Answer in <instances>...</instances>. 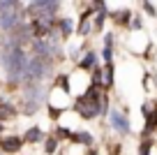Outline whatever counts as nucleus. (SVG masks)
<instances>
[{
    "mask_svg": "<svg viewBox=\"0 0 157 155\" xmlns=\"http://www.w3.org/2000/svg\"><path fill=\"white\" fill-rule=\"evenodd\" d=\"M76 111L83 118H93L99 111V93L97 90H88L83 97L76 100Z\"/></svg>",
    "mask_w": 157,
    "mask_h": 155,
    "instance_id": "obj_1",
    "label": "nucleus"
},
{
    "mask_svg": "<svg viewBox=\"0 0 157 155\" xmlns=\"http://www.w3.org/2000/svg\"><path fill=\"white\" fill-rule=\"evenodd\" d=\"M0 23L2 28H12L16 26V19H19V7H16L14 0H0Z\"/></svg>",
    "mask_w": 157,
    "mask_h": 155,
    "instance_id": "obj_2",
    "label": "nucleus"
},
{
    "mask_svg": "<svg viewBox=\"0 0 157 155\" xmlns=\"http://www.w3.org/2000/svg\"><path fill=\"white\" fill-rule=\"evenodd\" d=\"M21 146H23V141H21L19 137H7V139H2V150H7V153H16V150H21Z\"/></svg>",
    "mask_w": 157,
    "mask_h": 155,
    "instance_id": "obj_3",
    "label": "nucleus"
},
{
    "mask_svg": "<svg viewBox=\"0 0 157 155\" xmlns=\"http://www.w3.org/2000/svg\"><path fill=\"white\" fill-rule=\"evenodd\" d=\"M111 123H113V127H116V130L127 132V121H125V116H123L120 111H113V113H111Z\"/></svg>",
    "mask_w": 157,
    "mask_h": 155,
    "instance_id": "obj_4",
    "label": "nucleus"
},
{
    "mask_svg": "<svg viewBox=\"0 0 157 155\" xmlns=\"http://www.w3.org/2000/svg\"><path fill=\"white\" fill-rule=\"evenodd\" d=\"M25 139H28V141H37V139H39V130H37V127H33V130L28 132V137H25Z\"/></svg>",
    "mask_w": 157,
    "mask_h": 155,
    "instance_id": "obj_5",
    "label": "nucleus"
},
{
    "mask_svg": "<svg viewBox=\"0 0 157 155\" xmlns=\"http://www.w3.org/2000/svg\"><path fill=\"white\" fill-rule=\"evenodd\" d=\"M74 141H83V144H90V137L88 134H69Z\"/></svg>",
    "mask_w": 157,
    "mask_h": 155,
    "instance_id": "obj_6",
    "label": "nucleus"
},
{
    "mask_svg": "<svg viewBox=\"0 0 157 155\" xmlns=\"http://www.w3.org/2000/svg\"><path fill=\"white\" fill-rule=\"evenodd\" d=\"M12 113H14V111H12V107H0V118H10Z\"/></svg>",
    "mask_w": 157,
    "mask_h": 155,
    "instance_id": "obj_7",
    "label": "nucleus"
},
{
    "mask_svg": "<svg viewBox=\"0 0 157 155\" xmlns=\"http://www.w3.org/2000/svg\"><path fill=\"white\" fill-rule=\"evenodd\" d=\"M157 125V111H152L150 116H148V130H150V127H155Z\"/></svg>",
    "mask_w": 157,
    "mask_h": 155,
    "instance_id": "obj_8",
    "label": "nucleus"
},
{
    "mask_svg": "<svg viewBox=\"0 0 157 155\" xmlns=\"http://www.w3.org/2000/svg\"><path fill=\"white\" fill-rule=\"evenodd\" d=\"M93 63H95V56H86V60L81 63V67H90Z\"/></svg>",
    "mask_w": 157,
    "mask_h": 155,
    "instance_id": "obj_9",
    "label": "nucleus"
},
{
    "mask_svg": "<svg viewBox=\"0 0 157 155\" xmlns=\"http://www.w3.org/2000/svg\"><path fill=\"white\" fill-rule=\"evenodd\" d=\"M56 150V139H49L46 141V153H53Z\"/></svg>",
    "mask_w": 157,
    "mask_h": 155,
    "instance_id": "obj_10",
    "label": "nucleus"
},
{
    "mask_svg": "<svg viewBox=\"0 0 157 155\" xmlns=\"http://www.w3.org/2000/svg\"><path fill=\"white\" fill-rule=\"evenodd\" d=\"M116 19H120L118 23H125V19H129V14H127V12H118V14H116Z\"/></svg>",
    "mask_w": 157,
    "mask_h": 155,
    "instance_id": "obj_11",
    "label": "nucleus"
},
{
    "mask_svg": "<svg viewBox=\"0 0 157 155\" xmlns=\"http://www.w3.org/2000/svg\"><path fill=\"white\" fill-rule=\"evenodd\" d=\"M148 150H150V141H146V144L141 146V155H148Z\"/></svg>",
    "mask_w": 157,
    "mask_h": 155,
    "instance_id": "obj_12",
    "label": "nucleus"
},
{
    "mask_svg": "<svg viewBox=\"0 0 157 155\" xmlns=\"http://www.w3.org/2000/svg\"><path fill=\"white\" fill-rule=\"evenodd\" d=\"M63 33H65V35L69 33V23H67V21H63Z\"/></svg>",
    "mask_w": 157,
    "mask_h": 155,
    "instance_id": "obj_13",
    "label": "nucleus"
}]
</instances>
